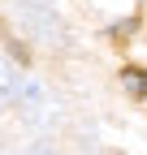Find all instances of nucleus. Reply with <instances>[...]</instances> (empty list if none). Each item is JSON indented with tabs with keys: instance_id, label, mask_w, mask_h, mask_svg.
Returning a JSON list of instances; mask_svg holds the SVG:
<instances>
[{
	"instance_id": "obj_1",
	"label": "nucleus",
	"mask_w": 147,
	"mask_h": 155,
	"mask_svg": "<svg viewBox=\"0 0 147 155\" xmlns=\"http://www.w3.org/2000/svg\"><path fill=\"white\" fill-rule=\"evenodd\" d=\"M17 22H22V30L30 39H39L48 48H61V39H65V26H61L56 9L43 5V0H17Z\"/></svg>"
},
{
	"instance_id": "obj_2",
	"label": "nucleus",
	"mask_w": 147,
	"mask_h": 155,
	"mask_svg": "<svg viewBox=\"0 0 147 155\" xmlns=\"http://www.w3.org/2000/svg\"><path fill=\"white\" fill-rule=\"evenodd\" d=\"M17 108H22V121L30 125V129H43V125H52L56 121V104H52V95H48V86L39 82V78H22V91H17Z\"/></svg>"
},
{
	"instance_id": "obj_3",
	"label": "nucleus",
	"mask_w": 147,
	"mask_h": 155,
	"mask_svg": "<svg viewBox=\"0 0 147 155\" xmlns=\"http://www.w3.org/2000/svg\"><path fill=\"white\" fill-rule=\"evenodd\" d=\"M17 91H22V73L0 56V112H9V108L17 104Z\"/></svg>"
},
{
	"instance_id": "obj_4",
	"label": "nucleus",
	"mask_w": 147,
	"mask_h": 155,
	"mask_svg": "<svg viewBox=\"0 0 147 155\" xmlns=\"http://www.w3.org/2000/svg\"><path fill=\"white\" fill-rule=\"evenodd\" d=\"M121 82H125V91H130L134 99H143V95H147V78H143V69H125Z\"/></svg>"
},
{
	"instance_id": "obj_5",
	"label": "nucleus",
	"mask_w": 147,
	"mask_h": 155,
	"mask_svg": "<svg viewBox=\"0 0 147 155\" xmlns=\"http://www.w3.org/2000/svg\"><path fill=\"white\" fill-rule=\"evenodd\" d=\"M22 155H56V151H52V147H39V142H35V147H26Z\"/></svg>"
},
{
	"instance_id": "obj_6",
	"label": "nucleus",
	"mask_w": 147,
	"mask_h": 155,
	"mask_svg": "<svg viewBox=\"0 0 147 155\" xmlns=\"http://www.w3.org/2000/svg\"><path fill=\"white\" fill-rule=\"evenodd\" d=\"M0 155H9V151H5V142H0Z\"/></svg>"
}]
</instances>
